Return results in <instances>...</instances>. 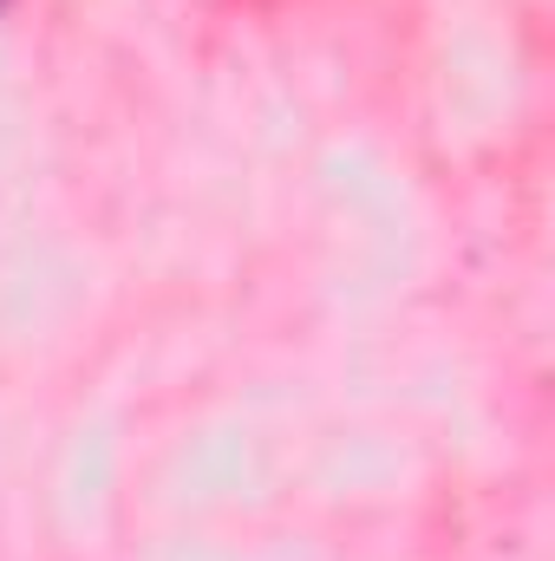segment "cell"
Returning a JSON list of instances; mask_svg holds the SVG:
<instances>
[{
  "instance_id": "1",
  "label": "cell",
  "mask_w": 555,
  "mask_h": 561,
  "mask_svg": "<svg viewBox=\"0 0 555 561\" xmlns=\"http://www.w3.org/2000/svg\"><path fill=\"white\" fill-rule=\"evenodd\" d=\"M0 7H7V0H0Z\"/></svg>"
}]
</instances>
